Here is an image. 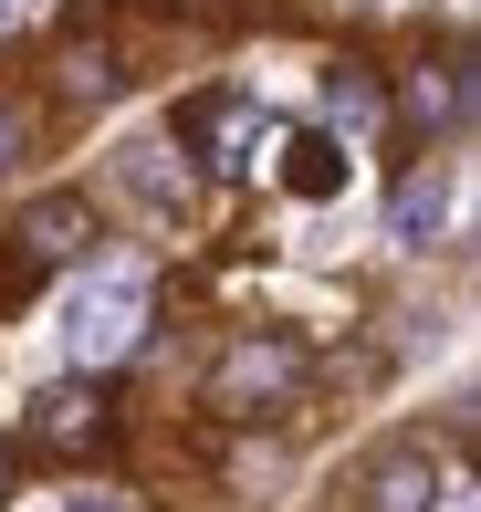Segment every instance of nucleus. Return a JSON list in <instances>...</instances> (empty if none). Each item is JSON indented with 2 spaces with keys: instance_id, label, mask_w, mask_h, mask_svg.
I'll list each match as a JSON object with an SVG mask.
<instances>
[{
  "instance_id": "obj_1",
  "label": "nucleus",
  "mask_w": 481,
  "mask_h": 512,
  "mask_svg": "<svg viewBox=\"0 0 481 512\" xmlns=\"http://www.w3.org/2000/svg\"><path fill=\"white\" fill-rule=\"evenodd\" d=\"M136 335H147V283L136 272H95L63 304V356L74 366H116V356H136Z\"/></svg>"
},
{
  "instance_id": "obj_2",
  "label": "nucleus",
  "mask_w": 481,
  "mask_h": 512,
  "mask_svg": "<svg viewBox=\"0 0 481 512\" xmlns=\"http://www.w3.org/2000/svg\"><path fill=\"white\" fill-rule=\"evenodd\" d=\"M293 377H304L293 345H231V366H220V408H262V398H283Z\"/></svg>"
},
{
  "instance_id": "obj_3",
  "label": "nucleus",
  "mask_w": 481,
  "mask_h": 512,
  "mask_svg": "<svg viewBox=\"0 0 481 512\" xmlns=\"http://www.w3.org/2000/svg\"><path fill=\"white\" fill-rule=\"evenodd\" d=\"M189 126L210 136V168H262V147H272V126H262V105H241V95H220V105H199Z\"/></svg>"
},
{
  "instance_id": "obj_4",
  "label": "nucleus",
  "mask_w": 481,
  "mask_h": 512,
  "mask_svg": "<svg viewBox=\"0 0 481 512\" xmlns=\"http://www.w3.org/2000/svg\"><path fill=\"white\" fill-rule=\"evenodd\" d=\"M21 241H32V251H42V262H74V251H84V241H95V209H84V199H63V189H53V199H32V209H21Z\"/></svg>"
},
{
  "instance_id": "obj_5",
  "label": "nucleus",
  "mask_w": 481,
  "mask_h": 512,
  "mask_svg": "<svg viewBox=\"0 0 481 512\" xmlns=\"http://www.w3.org/2000/svg\"><path fill=\"white\" fill-rule=\"evenodd\" d=\"M440 220H450V178H440V168H419L398 199H387V241H398V251H429V230H440Z\"/></svg>"
},
{
  "instance_id": "obj_6",
  "label": "nucleus",
  "mask_w": 481,
  "mask_h": 512,
  "mask_svg": "<svg viewBox=\"0 0 481 512\" xmlns=\"http://www.w3.org/2000/svg\"><path fill=\"white\" fill-rule=\"evenodd\" d=\"M429 502H440V471H429L419 450H398V460L366 471V512H429Z\"/></svg>"
},
{
  "instance_id": "obj_7",
  "label": "nucleus",
  "mask_w": 481,
  "mask_h": 512,
  "mask_svg": "<svg viewBox=\"0 0 481 512\" xmlns=\"http://www.w3.org/2000/svg\"><path fill=\"white\" fill-rule=\"evenodd\" d=\"M116 178H126L147 209H189V178L168 168V147H126V157H116Z\"/></svg>"
},
{
  "instance_id": "obj_8",
  "label": "nucleus",
  "mask_w": 481,
  "mask_h": 512,
  "mask_svg": "<svg viewBox=\"0 0 481 512\" xmlns=\"http://www.w3.org/2000/svg\"><path fill=\"white\" fill-rule=\"evenodd\" d=\"M32 429L53 439V450H74V439H95V398H84V387H42V398H32Z\"/></svg>"
},
{
  "instance_id": "obj_9",
  "label": "nucleus",
  "mask_w": 481,
  "mask_h": 512,
  "mask_svg": "<svg viewBox=\"0 0 481 512\" xmlns=\"http://www.w3.org/2000/svg\"><path fill=\"white\" fill-rule=\"evenodd\" d=\"M408 115L419 126H461V63H419L408 74Z\"/></svg>"
},
{
  "instance_id": "obj_10",
  "label": "nucleus",
  "mask_w": 481,
  "mask_h": 512,
  "mask_svg": "<svg viewBox=\"0 0 481 512\" xmlns=\"http://www.w3.org/2000/svg\"><path fill=\"white\" fill-rule=\"evenodd\" d=\"M325 126H335V136H366V126H377V95H366L356 74H335V84H325Z\"/></svg>"
},
{
  "instance_id": "obj_11",
  "label": "nucleus",
  "mask_w": 481,
  "mask_h": 512,
  "mask_svg": "<svg viewBox=\"0 0 481 512\" xmlns=\"http://www.w3.org/2000/svg\"><path fill=\"white\" fill-rule=\"evenodd\" d=\"M335 178H346V157H335V147H293V189H304V199H325Z\"/></svg>"
},
{
  "instance_id": "obj_12",
  "label": "nucleus",
  "mask_w": 481,
  "mask_h": 512,
  "mask_svg": "<svg viewBox=\"0 0 481 512\" xmlns=\"http://www.w3.org/2000/svg\"><path fill=\"white\" fill-rule=\"evenodd\" d=\"M63 84H74V95H105L116 74H105V53H63Z\"/></svg>"
},
{
  "instance_id": "obj_13",
  "label": "nucleus",
  "mask_w": 481,
  "mask_h": 512,
  "mask_svg": "<svg viewBox=\"0 0 481 512\" xmlns=\"http://www.w3.org/2000/svg\"><path fill=\"white\" fill-rule=\"evenodd\" d=\"M11 157H21V115L0 105V168H11Z\"/></svg>"
},
{
  "instance_id": "obj_14",
  "label": "nucleus",
  "mask_w": 481,
  "mask_h": 512,
  "mask_svg": "<svg viewBox=\"0 0 481 512\" xmlns=\"http://www.w3.org/2000/svg\"><path fill=\"white\" fill-rule=\"evenodd\" d=\"M0 492H11V450H0Z\"/></svg>"
},
{
  "instance_id": "obj_15",
  "label": "nucleus",
  "mask_w": 481,
  "mask_h": 512,
  "mask_svg": "<svg viewBox=\"0 0 481 512\" xmlns=\"http://www.w3.org/2000/svg\"><path fill=\"white\" fill-rule=\"evenodd\" d=\"M74 512H116V502H74Z\"/></svg>"
},
{
  "instance_id": "obj_16",
  "label": "nucleus",
  "mask_w": 481,
  "mask_h": 512,
  "mask_svg": "<svg viewBox=\"0 0 481 512\" xmlns=\"http://www.w3.org/2000/svg\"><path fill=\"white\" fill-rule=\"evenodd\" d=\"M11 11H21V0H0V21H11Z\"/></svg>"
}]
</instances>
